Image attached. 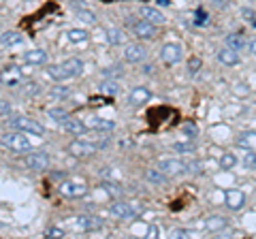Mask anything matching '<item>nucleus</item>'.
Here are the masks:
<instances>
[{
    "mask_svg": "<svg viewBox=\"0 0 256 239\" xmlns=\"http://www.w3.org/2000/svg\"><path fill=\"white\" fill-rule=\"evenodd\" d=\"M2 148L9 150L13 154H26L32 150L30 141L26 137V132H9V134H2Z\"/></svg>",
    "mask_w": 256,
    "mask_h": 239,
    "instance_id": "f257e3e1",
    "label": "nucleus"
},
{
    "mask_svg": "<svg viewBox=\"0 0 256 239\" xmlns=\"http://www.w3.org/2000/svg\"><path fill=\"white\" fill-rule=\"evenodd\" d=\"M109 143L107 141H100V143H90V141H73L68 146V154L70 156H77V158H88V156H94L98 150L107 148Z\"/></svg>",
    "mask_w": 256,
    "mask_h": 239,
    "instance_id": "f03ea898",
    "label": "nucleus"
},
{
    "mask_svg": "<svg viewBox=\"0 0 256 239\" xmlns=\"http://www.w3.org/2000/svg\"><path fill=\"white\" fill-rule=\"evenodd\" d=\"M58 190L66 198H82L88 194V184L84 180H64L58 184Z\"/></svg>",
    "mask_w": 256,
    "mask_h": 239,
    "instance_id": "7ed1b4c3",
    "label": "nucleus"
},
{
    "mask_svg": "<svg viewBox=\"0 0 256 239\" xmlns=\"http://www.w3.org/2000/svg\"><path fill=\"white\" fill-rule=\"evenodd\" d=\"M11 126L15 130H22V132H26V134H36V137H43L45 134V126L41 122H36V120H32V118H13L11 120Z\"/></svg>",
    "mask_w": 256,
    "mask_h": 239,
    "instance_id": "20e7f679",
    "label": "nucleus"
},
{
    "mask_svg": "<svg viewBox=\"0 0 256 239\" xmlns=\"http://www.w3.org/2000/svg\"><path fill=\"white\" fill-rule=\"evenodd\" d=\"M111 216H116L120 220H132L139 216V210L134 207V203H128V201H118L109 207Z\"/></svg>",
    "mask_w": 256,
    "mask_h": 239,
    "instance_id": "39448f33",
    "label": "nucleus"
},
{
    "mask_svg": "<svg viewBox=\"0 0 256 239\" xmlns=\"http://www.w3.org/2000/svg\"><path fill=\"white\" fill-rule=\"evenodd\" d=\"M184 58V47L180 43H164L162 50H160V60L164 64H178V62Z\"/></svg>",
    "mask_w": 256,
    "mask_h": 239,
    "instance_id": "423d86ee",
    "label": "nucleus"
},
{
    "mask_svg": "<svg viewBox=\"0 0 256 239\" xmlns=\"http://www.w3.org/2000/svg\"><path fill=\"white\" fill-rule=\"evenodd\" d=\"M24 164L30 171H45V169H50V156L45 152H30L24 158Z\"/></svg>",
    "mask_w": 256,
    "mask_h": 239,
    "instance_id": "0eeeda50",
    "label": "nucleus"
},
{
    "mask_svg": "<svg viewBox=\"0 0 256 239\" xmlns=\"http://www.w3.org/2000/svg\"><path fill=\"white\" fill-rule=\"evenodd\" d=\"M158 166L166 175H169V178H175V175H182V173H188L186 160H180V158H162V160L158 162Z\"/></svg>",
    "mask_w": 256,
    "mask_h": 239,
    "instance_id": "6e6552de",
    "label": "nucleus"
},
{
    "mask_svg": "<svg viewBox=\"0 0 256 239\" xmlns=\"http://www.w3.org/2000/svg\"><path fill=\"white\" fill-rule=\"evenodd\" d=\"M146 58H148L146 45H141V43H128L124 47V60L130 62V64H139V62H143Z\"/></svg>",
    "mask_w": 256,
    "mask_h": 239,
    "instance_id": "1a4fd4ad",
    "label": "nucleus"
},
{
    "mask_svg": "<svg viewBox=\"0 0 256 239\" xmlns=\"http://www.w3.org/2000/svg\"><path fill=\"white\" fill-rule=\"evenodd\" d=\"M130 28H132V34L137 38H154L156 36V24H152L143 18L137 22H130Z\"/></svg>",
    "mask_w": 256,
    "mask_h": 239,
    "instance_id": "9d476101",
    "label": "nucleus"
},
{
    "mask_svg": "<svg viewBox=\"0 0 256 239\" xmlns=\"http://www.w3.org/2000/svg\"><path fill=\"white\" fill-rule=\"evenodd\" d=\"M73 226L77 230H84V233H90V230H98L102 226V220L96 216H77L73 218Z\"/></svg>",
    "mask_w": 256,
    "mask_h": 239,
    "instance_id": "9b49d317",
    "label": "nucleus"
},
{
    "mask_svg": "<svg viewBox=\"0 0 256 239\" xmlns=\"http://www.w3.org/2000/svg\"><path fill=\"white\" fill-rule=\"evenodd\" d=\"M224 203H226V207L230 212H239L246 203V194L242 190H228V192L224 194Z\"/></svg>",
    "mask_w": 256,
    "mask_h": 239,
    "instance_id": "f8f14e48",
    "label": "nucleus"
},
{
    "mask_svg": "<svg viewBox=\"0 0 256 239\" xmlns=\"http://www.w3.org/2000/svg\"><path fill=\"white\" fill-rule=\"evenodd\" d=\"M218 62L222 66H237L242 58H239V54L235 50H230V47L224 45L222 50H218Z\"/></svg>",
    "mask_w": 256,
    "mask_h": 239,
    "instance_id": "ddd939ff",
    "label": "nucleus"
},
{
    "mask_svg": "<svg viewBox=\"0 0 256 239\" xmlns=\"http://www.w3.org/2000/svg\"><path fill=\"white\" fill-rule=\"evenodd\" d=\"M64 130H66V134H73V137H82V134L90 130V126L77 118H68L66 122H64Z\"/></svg>",
    "mask_w": 256,
    "mask_h": 239,
    "instance_id": "4468645a",
    "label": "nucleus"
},
{
    "mask_svg": "<svg viewBox=\"0 0 256 239\" xmlns=\"http://www.w3.org/2000/svg\"><path fill=\"white\" fill-rule=\"evenodd\" d=\"M150 98H152V92L148 90V88H134V90L128 94V105L130 107H141V105H146Z\"/></svg>",
    "mask_w": 256,
    "mask_h": 239,
    "instance_id": "2eb2a0df",
    "label": "nucleus"
},
{
    "mask_svg": "<svg viewBox=\"0 0 256 239\" xmlns=\"http://www.w3.org/2000/svg\"><path fill=\"white\" fill-rule=\"evenodd\" d=\"M47 58H50V56H47L45 50H28L24 54V62L30 66H43V64H47Z\"/></svg>",
    "mask_w": 256,
    "mask_h": 239,
    "instance_id": "dca6fc26",
    "label": "nucleus"
},
{
    "mask_svg": "<svg viewBox=\"0 0 256 239\" xmlns=\"http://www.w3.org/2000/svg\"><path fill=\"white\" fill-rule=\"evenodd\" d=\"M143 178H146V182H148V184H152V186H162V184L169 182V175L160 169V166H156V169H146Z\"/></svg>",
    "mask_w": 256,
    "mask_h": 239,
    "instance_id": "f3484780",
    "label": "nucleus"
},
{
    "mask_svg": "<svg viewBox=\"0 0 256 239\" xmlns=\"http://www.w3.org/2000/svg\"><path fill=\"white\" fill-rule=\"evenodd\" d=\"M86 124L90 126L92 130H98V132H111V130L116 128V124L111 122V120H105V118H96V116L88 118V120H86Z\"/></svg>",
    "mask_w": 256,
    "mask_h": 239,
    "instance_id": "a211bd4d",
    "label": "nucleus"
},
{
    "mask_svg": "<svg viewBox=\"0 0 256 239\" xmlns=\"http://www.w3.org/2000/svg\"><path fill=\"white\" fill-rule=\"evenodd\" d=\"M248 43H250V41H248V38H246L242 32H230L226 38H224V45L230 47V50H235V52L246 50Z\"/></svg>",
    "mask_w": 256,
    "mask_h": 239,
    "instance_id": "6ab92c4d",
    "label": "nucleus"
},
{
    "mask_svg": "<svg viewBox=\"0 0 256 239\" xmlns=\"http://www.w3.org/2000/svg\"><path fill=\"white\" fill-rule=\"evenodd\" d=\"M141 18L148 20V22H152V24H156V26H160V24L166 22V18H164L162 13H160L158 9H154V6H148V4L141 6Z\"/></svg>",
    "mask_w": 256,
    "mask_h": 239,
    "instance_id": "aec40b11",
    "label": "nucleus"
},
{
    "mask_svg": "<svg viewBox=\"0 0 256 239\" xmlns=\"http://www.w3.org/2000/svg\"><path fill=\"white\" fill-rule=\"evenodd\" d=\"M62 66L66 68L68 77H77V75H82V73H84V62L79 60V58H68V60H64V62H62Z\"/></svg>",
    "mask_w": 256,
    "mask_h": 239,
    "instance_id": "412c9836",
    "label": "nucleus"
},
{
    "mask_svg": "<svg viewBox=\"0 0 256 239\" xmlns=\"http://www.w3.org/2000/svg\"><path fill=\"white\" fill-rule=\"evenodd\" d=\"M0 43H2V50H11L15 45H22L24 43V36L20 32H2V38H0Z\"/></svg>",
    "mask_w": 256,
    "mask_h": 239,
    "instance_id": "4be33fe9",
    "label": "nucleus"
},
{
    "mask_svg": "<svg viewBox=\"0 0 256 239\" xmlns=\"http://www.w3.org/2000/svg\"><path fill=\"white\" fill-rule=\"evenodd\" d=\"M47 75H50L54 82H58V84H62L64 79H68L66 68H64L62 64H50V66H47Z\"/></svg>",
    "mask_w": 256,
    "mask_h": 239,
    "instance_id": "5701e85b",
    "label": "nucleus"
},
{
    "mask_svg": "<svg viewBox=\"0 0 256 239\" xmlns=\"http://www.w3.org/2000/svg\"><path fill=\"white\" fill-rule=\"evenodd\" d=\"M228 226V220L224 218V216H212V218H207V222H205V228L207 230H222V228H226Z\"/></svg>",
    "mask_w": 256,
    "mask_h": 239,
    "instance_id": "b1692460",
    "label": "nucleus"
},
{
    "mask_svg": "<svg viewBox=\"0 0 256 239\" xmlns=\"http://www.w3.org/2000/svg\"><path fill=\"white\" fill-rule=\"evenodd\" d=\"M75 6V11H77V18L82 20V22H86V24H96V15L88 9V6H84V4H73Z\"/></svg>",
    "mask_w": 256,
    "mask_h": 239,
    "instance_id": "393cba45",
    "label": "nucleus"
},
{
    "mask_svg": "<svg viewBox=\"0 0 256 239\" xmlns=\"http://www.w3.org/2000/svg\"><path fill=\"white\" fill-rule=\"evenodd\" d=\"M107 41L111 45H122V43H126V34L120 28H109L107 30Z\"/></svg>",
    "mask_w": 256,
    "mask_h": 239,
    "instance_id": "a878e982",
    "label": "nucleus"
},
{
    "mask_svg": "<svg viewBox=\"0 0 256 239\" xmlns=\"http://www.w3.org/2000/svg\"><path fill=\"white\" fill-rule=\"evenodd\" d=\"M47 116H50L54 122H66L68 120V109H64V107H52L50 111H47Z\"/></svg>",
    "mask_w": 256,
    "mask_h": 239,
    "instance_id": "bb28decb",
    "label": "nucleus"
},
{
    "mask_svg": "<svg viewBox=\"0 0 256 239\" xmlns=\"http://www.w3.org/2000/svg\"><path fill=\"white\" fill-rule=\"evenodd\" d=\"M66 36H68V41H73V43L88 41V32H86V30H82V28H70L66 32Z\"/></svg>",
    "mask_w": 256,
    "mask_h": 239,
    "instance_id": "cd10ccee",
    "label": "nucleus"
},
{
    "mask_svg": "<svg viewBox=\"0 0 256 239\" xmlns=\"http://www.w3.org/2000/svg\"><path fill=\"white\" fill-rule=\"evenodd\" d=\"M66 96H70V88H64V86H56V88H52L50 90V98H54V100H62V98H66Z\"/></svg>",
    "mask_w": 256,
    "mask_h": 239,
    "instance_id": "c85d7f7f",
    "label": "nucleus"
},
{
    "mask_svg": "<svg viewBox=\"0 0 256 239\" xmlns=\"http://www.w3.org/2000/svg\"><path fill=\"white\" fill-rule=\"evenodd\" d=\"M175 152H184V154H190V152H196V146H194V141H178L173 146Z\"/></svg>",
    "mask_w": 256,
    "mask_h": 239,
    "instance_id": "c756f323",
    "label": "nucleus"
},
{
    "mask_svg": "<svg viewBox=\"0 0 256 239\" xmlns=\"http://www.w3.org/2000/svg\"><path fill=\"white\" fill-rule=\"evenodd\" d=\"M237 164V156L230 154V152H224L222 158H220V166L222 169H233V166Z\"/></svg>",
    "mask_w": 256,
    "mask_h": 239,
    "instance_id": "7c9ffc66",
    "label": "nucleus"
},
{
    "mask_svg": "<svg viewBox=\"0 0 256 239\" xmlns=\"http://www.w3.org/2000/svg\"><path fill=\"white\" fill-rule=\"evenodd\" d=\"M118 90H120V86H118V82L116 79H107V82H102L100 84V92H105V94H111V96H114V94H118Z\"/></svg>",
    "mask_w": 256,
    "mask_h": 239,
    "instance_id": "2f4dec72",
    "label": "nucleus"
},
{
    "mask_svg": "<svg viewBox=\"0 0 256 239\" xmlns=\"http://www.w3.org/2000/svg\"><path fill=\"white\" fill-rule=\"evenodd\" d=\"M201 66H203V60L196 58V56H192V58L188 60V73L190 75H196L198 70H201Z\"/></svg>",
    "mask_w": 256,
    "mask_h": 239,
    "instance_id": "473e14b6",
    "label": "nucleus"
},
{
    "mask_svg": "<svg viewBox=\"0 0 256 239\" xmlns=\"http://www.w3.org/2000/svg\"><path fill=\"white\" fill-rule=\"evenodd\" d=\"M45 237H50V239H60V237H64V228H60V226H50V228H45Z\"/></svg>",
    "mask_w": 256,
    "mask_h": 239,
    "instance_id": "72a5a7b5",
    "label": "nucleus"
},
{
    "mask_svg": "<svg viewBox=\"0 0 256 239\" xmlns=\"http://www.w3.org/2000/svg\"><path fill=\"white\" fill-rule=\"evenodd\" d=\"M182 132L186 134L188 139H194L196 134H198V128H196L194 124H184V126H182Z\"/></svg>",
    "mask_w": 256,
    "mask_h": 239,
    "instance_id": "f704fd0d",
    "label": "nucleus"
},
{
    "mask_svg": "<svg viewBox=\"0 0 256 239\" xmlns=\"http://www.w3.org/2000/svg\"><path fill=\"white\" fill-rule=\"evenodd\" d=\"M244 166H246V169H256V152H248L246 154Z\"/></svg>",
    "mask_w": 256,
    "mask_h": 239,
    "instance_id": "c9c22d12",
    "label": "nucleus"
},
{
    "mask_svg": "<svg viewBox=\"0 0 256 239\" xmlns=\"http://www.w3.org/2000/svg\"><path fill=\"white\" fill-rule=\"evenodd\" d=\"M122 73H124V70L122 68H120V64H114V66H111V68H105V75L109 77H122Z\"/></svg>",
    "mask_w": 256,
    "mask_h": 239,
    "instance_id": "e433bc0d",
    "label": "nucleus"
},
{
    "mask_svg": "<svg viewBox=\"0 0 256 239\" xmlns=\"http://www.w3.org/2000/svg\"><path fill=\"white\" fill-rule=\"evenodd\" d=\"M171 235H173V237H194V230H188V228H175Z\"/></svg>",
    "mask_w": 256,
    "mask_h": 239,
    "instance_id": "4c0bfd02",
    "label": "nucleus"
},
{
    "mask_svg": "<svg viewBox=\"0 0 256 239\" xmlns=\"http://www.w3.org/2000/svg\"><path fill=\"white\" fill-rule=\"evenodd\" d=\"M9 114H11V105H9V100H2L0 102V116H2L4 120L9 118Z\"/></svg>",
    "mask_w": 256,
    "mask_h": 239,
    "instance_id": "58836bf2",
    "label": "nucleus"
},
{
    "mask_svg": "<svg viewBox=\"0 0 256 239\" xmlns=\"http://www.w3.org/2000/svg\"><path fill=\"white\" fill-rule=\"evenodd\" d=\"M242 15H244L246 20H250V22L254 20V11H252V9H244V11H242Z\"/></svg>",
    "mask_w": 256,
    "mask_h": 239,
    "instance_id": "ea45409f",
    "label": "nucleus"
},
{
    "mask_svg": "<svg viewBox=\"0 0 256 239\" xmlns=\"http://www.w3.org/2000/svg\"><path fill=\"white\" fill-rule=\"evenodd\" d=\"M248 47H250V52L256 56V38H252V41L250 43H248Z\"/></svg>",
    "mask_w": 256,
    "mask_h": 239,
    "instance_id": "a19ab883",
    "label": "nucleus"
},
{
    "mask_svg": "<svg viewBox=\"0 0 256 239\" xmlns=\"http://www.w3.org/2000/svg\"><path fill=\"white\" fill-rule=\"evenodd\" d=\"M158 235V228L156 226H150V230H148V237H156Z\"/></svg>",
    "mask_w": 256,
    "mask_h": 239,
    "instance_id": "79ce46f5",
    "label": "nucleus"
},
{
    "mask_svg": "<svg viewBox=\"0 0 256 239\" xmlns=\"http://www.w3.org/2000/svg\"><path fill=\"white\" fill-rule=\"evenodd\" d=\"M254 2H256V0H254Z\"/></svg>",
    "mask_w": 256,
    "mask_h": 239,
    "instance_id": "37998d69",
    "label": "nucleus"
}]
</instances>
